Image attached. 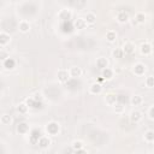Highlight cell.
<instances>
[{"instance_id": "obj_1", "label": "cell", "mask_w": 154, "mask_h": 154, "mask_svg": "<svg viewBox=\"0 0 154 154\" xmlns=\"http://www.w3.org/2000/svg\"><path fill=\"white\" fill-rule=\"evenodd\" d=\"M146 67H147V66H146L144 64H142V63H137V64L134 65L132 72H134L136 76H143L144 72H146V70H147Z\"/></svg>"}, {"instance_id": "obj_2", "label": "cell", "mask_w": 154, "mask_h": 154, "mask_svg": "<svg viewBox=\"0 0 154 154\" xmlns=\"http://www.w3.org/2000/svg\"><path fill=\"white\" fill-rule=\"evenodd\" d=\"M46 130L49 135H57L59 132V124L55 122H51L46 125Z\"/></svg>"}, {"instance_id": "obj_3", "label": "cell", "mask_w": 154, "mask_h": 154, "mask_svg": "<svg viewBox=\"0 0 154 154\" xmlns=\"http://www.w3.org/2000/svg\"><path fill=\"white\" fill-rule=\"evenodd\" d=\"M58 79L61 83H66L70 79V73L67 70H59L58 71Z\"/></svg>"}, {"instance_id": "obj_4", "label": "cell", "mask_w": 154, "mask_h": 154, "mask_svg": "<svg viewBox=\"0 0 154 154\" xmlns=\"http://www.w3.org/2000/svg\"><path fill=\"white\" fill-rule=\"evenodd\" d=\"M37 144H38L40 148L46 149V148L49 147V144H51V140H49L47 136H41V137L37 140Z\"/></svg>"}, {"instance_id": "obj_5", "label": "cell", "mask_w": 154, "mask_h": 154, "mask_svg": "<svg viewBox=\"0 0 154 154\" xmlns=\"http://www.w3.org/2000/svg\"><path fill=\"white\" fill-rule=\"evenodd\" d=\"M122 51H123L124 54H132L135 52V45L132 42H125L123 45Z\"/></svg>"}, {"instance_id": "obj_6", "label": "cell", "mask_w": 154, "mask_h": 154, "mask_svg": "<svg viewBox=\"0 0 154 154\" xmlns=\"http://www.w3.org/2000/svg\"><path fill=\"white\" fill-rule=\"evenodd\" d=\"M142 113L140 112V111H137V109H135V111H132L131 113H130V120H131V123H138V122H141L142 120Z\"/></svg>"}, {"instance_id": "obj_7", "label": "cell", "mask_w": 154, "mask_h": 154, "mask_svg": "<svg viewBox=\"0 0 154 154\" xmlns=\"http://www.w3.org/2000/svg\"><path fill=\"white\" fill-rule=\"evenodd\" d=\"M83 146H84V144H83V142H82V141H79V140L73 141V142H72V144H71L72 150H73V152H77V153H83V152H84Z\"/></svg>"}, {"instance_id": "obj_8", "label": "cell", "mask_w": 154, "mask_h": 154, "mask_svg": "<svg viewBox=\"0 0 154 154\" xmlns=\"http://www.w3.org/2000/svg\"><path fill=\"white\" fill-rule=\"evenodd\" d=\"M140 52H141L143 55H149V54H152V45L148 43V42L142 43L141 47H140Z\"/></svg>"}, {"instance_id": "obj_9", "label": "cell", "mask_w": 154, "mask_h": 154, "mask_svg": "<svg viewBox=\"0 0 154 154\" xmlns=\"http://www.w3.org/2000/svg\"><path fill=\"white\" fill-rule=\"evenodd\" d=\"M107 66H108V60H107V58H105V57H99V58L96 59V67H97V69L102 70V69H105V67H107Z\"/></svg>"}, {"instance_id": "obj_10", "label": "cell", "mask_w": 154, "mask_h": 154, "mask_svg": "<svg viewBox=\"0 0 154 154\" xmlns=\"http://www.w3.org/2000/svg\"><path fill=\"white\" fill-rule=\"evenodd\" d=\"M18 29H19V31L23 32V34L29 32V30H30V24H29V22H26V20H20L19 24H18Z\"/></svg>"}, {"instance_id": "obj_11", "label": "cell", "mask_w": 154, "mask_h": 154, "mask_svg": "<svg viewBox=\"0 0 154 154\" xmlns=\"http://www.w3.org/2000/svg\"><path fill=\"white\" fill-rule=\"evenodd\" d=\"M69 73H70V77H73V78L81 77V75H82V69H81L79 66H72V67L69 70Z\"/></svg>"}, {"instance_id": "obj_12", "label": "cell", "mask_w": 154, "mask_h": 154, "mask_svg": "<svg viewBox=\"0 0 154 154\" xmlns=\"http://www.w3.org/2000/svg\"><path fill=\"white\" fill-rule=\"evenodd\" d=\"M101 77L103 78V79H112L113 78V75H114V72H113V70L112 69H109L108 66L107 67H105V69H102V72H101Z\"/></svg>"}, {"instance_id": "obj_13", "label": "cell", "mask_w": 154, "mask_h": 154, "mask_svg": "<svg viewBox=\"0 0 154 154\" xmlns=\"http://www.w3.org/2000/svg\"><path fill=\"white\" fill-rule=\"evenodd\" d=\"M117 20H118V23H122V24L128 23V22H129V14H128L125 11H120V12L117 14Z\"/></svg>"}, {"instance_id": "obj_14", "label": "cell", "mask_w": 154, "mask_h": 154, "mask_svg": "<svg viewBox=\"0 0 154 154\" xmlns=\"http://www.w3.org/2000/svg\"><path fill=\"white\" fill-rule=\"evenodd\" d=\"M134 24H143L146 22V13L144 12H137L134 18Z\"/></svg>"}, {"instance_id": "obj_15", "label": "cell", "mask_w": 154, "mask_h": 154, "mask_svg": "<svg viewBox=\"0 0 154 154\" xmlns=\"http://www.w3.org/2000/svg\"><path fill=\"white\" fill-rule=\"evenodd\" d=\"M75 28L76 29H78V30H83V29H85L87 28V22H85V19L84 18H77L76 20H75Z\"/></svg>"}, {"instance_id": "obj_16", "label": "cell", "mask_w": 154, "mask_h": 154, "mask_svg": "<svg viewBox=\"0 0 154 154\" xmlns=\"http://www.w3.org/2000/svg\"><path fill=\"white\" fill-rule=\"evenodd\" d=\"M101 90H102V87H101V84H100V83H93V84L90 85V88H89L90 94H94V95L100 94V93H101Z\"/></svg>"}, {"instance_id": "obj_17", "label": "cell", "mask_w": 154, "mask_h": 154, "mask_svg": "<svg viewBox=\"0 0 154 154\" xmlns=\"http://www.w3.org/2000/svg\"><path fill=\"white\" fill-rule=\"evenodd\" d=\"M11 41V36L7 32H0V46H6L7 43H10Z\"/></svg>"}, {"instance_id": "obj_18", "label": "cell", "mask_w": 154, "mask_h": 154, "mask_svg": "<svg viewBox=\"0 0 154 154\" xmlns=\"http://www.w3.org/2000/svg\"><path fill=\"white\" fill-rule=\"evenodd\" d=\"M105 101H106L107 105L114 106L117 103V95H114V94H107L106 97H105Z\"/></svg>"}, {"instance_id": "obj_19", "label": "cell", "mask_w": 154, "mask_h": 154, "mask_svg": "<svg viewBox=\"0 0 154 154\" xmlns=\"http://www.w3.org/2000/svg\"><path fill=\"white\" fill-rule=\"evenodd\" d=\"M130 102L132 106H141L143 103V97L141 95H134V96H131Z\"/></svg>"}, {"instance_id": "obj_20", "label": "cell", "mask_w": 154, "mask_h": 154, "mask_svg": "<svg viewBox=\"0 0 154 154\" xmlns=\"http://www.w3.org/2000/svg\"><path fill=\"white\" fill-rule=\"evenodd\" d=\"M16 66V61L12 58H7L6 60H4V67L6 70H12Z\"/></svg>"}, {"instance_id": "obj_21", "label": "cell", "mask_w": 154, "mask_h": 154, "mask_svg": "<svg viewBox=\"0 0 154 154\" xmlns=\"http://www.w3.org/2000/svg\"><path fill=\"white\" fill-rule=\"evenodd\" d=\"M58 16H59V18L60 19H70L71 18V16H72V13H71V11L70 10H61L59 13H58Z\"/></svg>"}, {"instance_id": "obj_22", "label": "cell", "mask_w": 154, "mask_h": 154, "mask_svg": "<svg viewBox=\"0 0 154 154\" xmlns=\"http://www.w3.org/2000/svg\"><path fill=\"white\" fill-rule=\"evenodd\" d=\"M85 22H87V24H94L95 22H96V14L95 13H93V12H88L87 14H85Z\"/></svg>"}, {"instance_id": "obj_23", "label": "cell", "mask_w": 154, "mask_h": 154, "mask_svg": "<svg viewBox=\"0 0 154 154\" xmlns=\"http://www.w3.org/2000/svg\"><path fill=\"white\" fill-rule=\"evenodd\" d=\"M17 131H18L20 135H24V134H26V132L29 131V125H28L26 123H20V124H18V126H17Z\"/></svg>"}, {"instance_id": "obj_24", "label": "cell", "mask_w": 154, "mask_h": 154, "mask_svg": "<svg viewBox=\"0 0 154 154\" xmlns=\"http://www.w3.org/2000/svg\"><path fill=\"white\" fill-rule=\"evenodd\" d=\"M143 138H144V141H146V142L152 143V142L154 141V131H153V130H147V131L144 132Z\"/></svg>"}, {"instance_id": "obj_25", "label": "cell", "mask_w": 154, "mask_h": 154, "mask_svg": "<svg viewBox=\"0 0 154 154\" xmlns=\"http://www.w3.org/2000/svg\"><path fill=\"white\" fill-rule=\"evenodd\" d=\"M11 122H12V117L10 114H7V113H5V114H2L0 117V123L2 125H8V124H11Z\"/></svg>"}, {"instance_id": "obj_26", "label": "cell", "mask_w": 154, "mask_h": 154, "mask_svg": "<svg viewBox=\"0 0 154 154\" xmlns=\"http://www.w3.org/2000/svg\"><path fill=\"white\" fill-rule=\"evenodd\" d=\"M106 40H107L108 42H114V41L117 40V32L113 31V30H108V31L106 32Z\"/></svg>"}, {"instance_id": "obj_27", "label": "cell", "mask_w": 154, "mask_h": 154, "mask_svg": "<svg viewBox=\"0 0 154 154\" xmlns=\"http://www.w3.org/2000/svg\"><path fill=\"white\" fill-rule=\"evenodd\" d=\"M144 84H146L147 88L152 89V88L154 87V77H153V76H148V77L146 78V81H144Z\"/></svg>"}, {"instance_id": "obj_28", "label": "cell", "mask_w": 154, "mask_h": 154, "mask_svg": "<svg viewBox=\"0 0 154 154\" xmlns=\"http://www.w3.org/2000/svg\"><path fill=\"white\" fill-rule=\"evenodd\" d=\"M28 108H29V106H28L26 103H19V105L17 106V111H18L19 113H22V114H25V113L28 112Z\"/></svg>"}, {"instance_id": "obj_29", "label": "cell", "mask_w": 154, "mask_h": 154, "mask_svg": "<svg viewBox=\"0 0 154 154\" xmlns=\"http://www.w3.org/2000/svg\"><path fill=\"white\" fill-rule=\"evenodd\" d=\"M112 54H113V57H114L116 59H120V58H123V55H124V53H123V51H122V49H119V48H117V49H114Z\"/></svg>"}, {"instance_id": "obj_30", "label": "cell", "mask_w": 154, "mask_h": 154, "mask_svg": "<svg viewBox=\"0 0 154 154\" xmlns=\"http://www.w3.org/2000/svg\"><path fill=\"white\" fill-rule=\"evenodd\" d=\"M114 111H116V113H122V112L124 111V105L117 102V103L114 105Z\"/></svg>"}, {"instance_id": "obj_31", "label": "cell", "mask_w": 154, "mask_h": 154, "mask_svg": "<svg viewBox=\"0 0 154 154\" xmlns=\"http://www.w3.org/2000/svg\"><path fill=\"white\" fill-rule=\"evenodd\" d=\"M7 58H10L8 55V52L7 51H4V49H0V60H6Z\"/></svg>"}, {"instance_id": "obj_32", "label": "cell", "mask_w": 154, "mask_h": 154, "mask_svg": "<svg viewBox=\"0 0 154 154\" xmlns=\"http://www.w3.org/2000/svg\"><path fill=\"white\" fill-rule=\"evenodd\" d=\"M148 118L150 120H154V106L153 105L149 106V108H148Z\"/></svg>"}, {"instance_id": "obj_33", "label": "cell", "mask_w": 154, "mask_h": 154, "mask_svg": "<svg viewBox=\"0 0 154 154\" xmlns=\"http://www.w3.org/2000/svg\"><path fill=\"white\" fill-rule=\"evenodd\" d=\"M41 99H42V97H41V94H40V93H36L34 100H36V101H41Z\"/></svg>"}, {"instance_id": "obj_34", "label": "cell", "mask_w": 154, "mask_h": 154, "mask_svg": "<svg viewBox=\"0 0 154 154\" xmlns=\"http://www.w3.org/2000/svg\"><path fill=\"white\" fill-rule=\"evenodd\" d=\"M113 72H116V73H120V72H122V69H120V66H116V69L113 70Z\"/></svg>"}]
</instances>
